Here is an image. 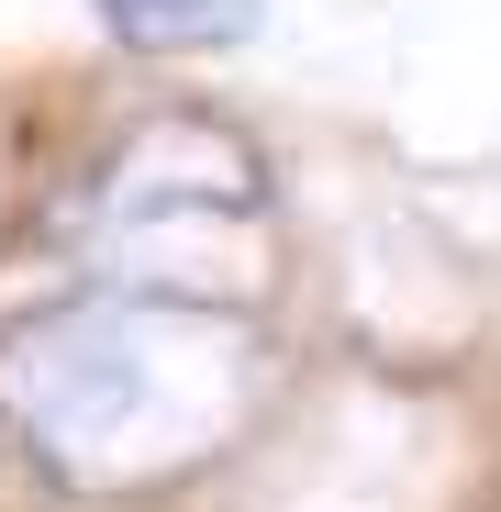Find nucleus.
<instances>
[{
	"mask_svg": "<svg viewBox=\"0 0 501 512\" xmlns=\"http://www.w3.org/2000/svg\"><path fill=\"white\" fill-rule=\"evenodd\" d=\"M134 56H212L257 34V0H90Z\"/></svg>",
	"mask_w": 501,
	"mask_h": 512,
	"instance_id": "obj_2",
	"label": "nucleus"
},
{
	"mask_svg": "<svg viewBox=\"0 0 501 512\" xmlns=\"http://www.w3.org/2000/svg\"><path fill=\"white\" fill-rule=\"evenodd\" d=\"M268 390V346L223 290L101 279L23 323H0V423L67 490H167L212 468Z\"/></svg>",
	"mask_w": 501,
	"mask_h": 512,
	"instance_id": "obj_1",
	"label": "nucleus"
}]
</instances>
